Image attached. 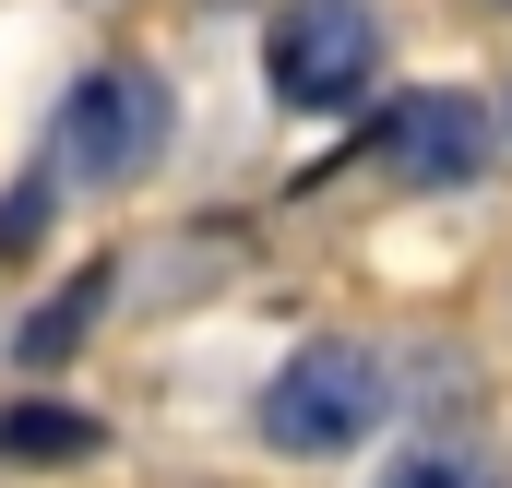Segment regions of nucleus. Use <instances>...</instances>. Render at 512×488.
<instances>
[{"instance_id": "obj_6", "label": "nucleus", "mask_w": 512, "mask_h": 488, "mask_svg": "<svg viewBox=\"0 0 512 488\" xmlns=\"http://www.w3.org/2000/svg\"><path fill=\"white\" fill-rule=\"evenodd\" d=\"M96 310H108V274H72V286H60V298H48L36 322H24V358H36V369H48V358H72Z\"/></svg>"}, {"instance_id": "obj_3", "label": "nucleus", "mask_w": 512, "mask_h": 488, "mask_svg": "<svg viewBox=\"0 0 512 488\" xmlns=\"http://www.w3.org/2000/svg\"><path fill=\"white\" fill-rule=\"evenodd\" d=\"M370 60H382V36H370L346 0H298V12H274V36H262V72H274L286 108H346V96L370 84Z\"/></svg>"}, {"instance_id": "obj_5", "label": "nucleus", "mask_w": 512, "mask_h": 488, "mask_svg": "<svg viewBox=\"0 0 512 488\" xmlns=\"http://www.w3.org/2000/svg\"><path fill=\"white\" fill-rule=\"evenodd\" d=\"M0 453H12V465H60V453H96V417H84V405H0Z\"/></svg>"}, {"instance_id": "obj_7", "label": "nucleus", "mask_w": 512, "mask_h": 488, "mask_svg": "<svg viewBox=\"0 0 512 488\" xmlns=\"http://www.w3.org/2000/svg\"><path fill=\"white\" fill-rule=\"evenodd\" d=\"M382 488H501V477H489V453H405V465H382Z\"/></svg>"}, {"instance_id": "obj_2", "label": "nucleus", "mask_w": 512, "mask_h": 488, "mask_svg": "<svg viewBox=\"0 0 512 488\" xmlns=\"http://www.w3.org/2000/svg\"><path fill=\"white\" fill-rule=\"evenodd\" d=\"M155 143H167V84L155 72H84L60 96V167H84V179L155 167Z\"/></svg>"}, {"instance_id": "obj_1", "label": "nucleus", "mask_w": 512, "mask_h": 488, "mask_svg": "<svg viewBox=\"0 0 512 488\" xmlns=\"http://www.w3.org/2000/svg\"><path fill=\"white\" fill-rule=\"evenodd\" d=\"M382 429V369L358 358V346H298V358L274 369V393H262V441L274 453H346V441H370Z\"/></svg>"}, {"instance_id": "obj_8", "label": "nucleus", "mask_w": 512, "mask_h": 488, "mask_svg": "<svg viewBox=\"0 0 512 488\" xmlns=\"http://www.w3.org/2000/svg\"><path fill=\"white\" fill-rule=\"evenodd\" d=\"M36 227H48V191H12L0 203V250H36Z\"/></svg>"}, {"instance_id": "obj_4", "label": "nucleus", "mask_w": 512, "mask_h": 488, "mask_svg": "<svg viewBox=\"0 0 512 488\" xmlns=\"http://www.w3.org/2000/svg\"><path fill=\"white\" fill-rule=\"evenodd\" d=\"M382 155L405 179H477L489 167V120H477V96H405L382 120Z\"/></svg>"}]
</instances>
